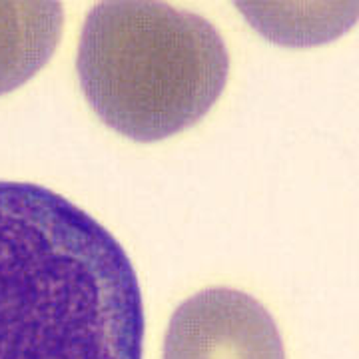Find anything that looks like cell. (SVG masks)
Returning <instances> with one entry per match:
<instances>
[{
    "label": "cell",
    "instance_id": "6da1fadb",
    "mask_svg": "<svg viewBox=\"0 0 359 359\" xmlns=\"http://www.w3.org/2000/svg\"><path fill=\"white\" fill-rule=\"evenodd\" d=\"M144 330L114 236L44 186L0 182V359H142Z\"/></svg>",
    "mask_w": 359,
    "mask_h": 359
},
{
    "label": "cell",
    "instance_id": "7a4b0ae2",
    "mask_svg": "<svg viewBox=\"0 0 359 359\" xmlns=\"http://www.w3.org/2000/svg\"><path fill=\"white\" fill-rule=\"evenodd\" d=\"M76 72L108 128L158 142L212 110L228 82L230 54L200 14L152 0H106L84 20Z\"/></svg>",
    "mask_w": 359,
    "mask_h": 359
},
{
    "label": "cell",
    "instance_id": "3957f363",
    "mask_svg": "<svg viewBox=\"0 0 359 359\" xmlns=\"http://www.w3.org/2000/svg\"><path fill=\"white\" fill-rule=\"evenodd\" d=\"M164 359H285V351L276 321L256 297L208 287L172 313Z\"/></svg>",
    "mask_w": 359,
    "mask_h": 359
},
{
    "label": "cell",
    "instance_id": "277c9868",
    "mask_svg": "<svg viewBox=\"0 0 359 359\" xmlns=\"http://www.w3.org/2000/svg\"><path fill=\"white\" fill-rule=\"evenodd\" d=\"M65 25L60 2L0 0V96L48 65Z\"/></svg>",
    "mask_w": 359,
    "mask_h": 359
},
{
    "label": "cell",
    "instance_id": "5b68a950",
    "mask_svg": "<svg viewBox=\"0 0 359 359\" xmlns=\"http://www.w3.org/2000/svg\"><path fill=\"white\" fill-rule=\"evenodd\" d=\"M341 4H271V2H242L238 8L245 18L269 40L290 46L323 44L339 36L355 22L358 4L347 11H337Z\"/></svg>",
    "mask_w": 359,
    "mask_h": 359
}]
</instances>
